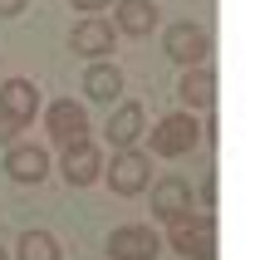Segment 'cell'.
<instances>
[{
	"label": "cell",
	"instance_id": "cell-1",
	"mask_svg": "<svg viewBox=\"0 0 260 260\" xmlns=\"http://www.w3.org/2000/svg\"><path fill=\"white\" fill-rule=\"evenodd\" d=\"M162 44H167V59L187 64V69H202V59L211 54V35H206L202 25H191V20H177Z\"/></svg>",
	"mask_w": 260,
	"mask_h": 260
},
{
	"label": "cell",
	"instance_id": "cell-2",
	"mask_svg": "<svg viewBox=\"0 0 260 260\" xmlns=\"http://www.w3.org/2000/svg\"><path fill=\"white\" fill-rule=\"evenodd\" d=\"M197 138H202L197 118L191 113H172V118H162L157 128H152V152H157V157H182V152L197 147Z\"/></svg>",
	"mask_w": 260,
	"mask_h": 260
},
{
	"label": "cell",
	"instance_id": "cell-3",
	"mask_svg": "<svg viewBox=\"0 0 260 260\" xmlns=\"http://www.w3.org/2000/svg\"><path fill=\"white\" fill-rule=\"evenodd\" d=\"M172 246L182 250L187 260H211L216 255V226L211 216H187L172 226Z\"/></svg>",
	"mask_w": 260,
	"mask_h": 260
},
{
	"label": "cell",
	"instance_id": "cell-4",
	"mask_svg": "<svg viewBox=\"0 0 260 260\" xmlns=\"http://www.w3.org/2000/svg\"><path fill=\"white\" fill-rule=\"evenodd\" d=\"M49 138L54 143H64V147H74V143H88V113H84V103H74V99H59V103H49Z\"/></svg>",
	"mask_w": 260,
	"mask_h": 260
},
{
	"label": "cell",
	"instance_id": "cell-5",
	"mask_svg": "<svg viewBox=\"0 0 260 260\" xmlns=\"http://www.w3.org/2000/svg\"><path fill=\"white\" fill-rule=\"evenodd\" d=\"M157 250H162V241L152 226H118L108 236V255L113 260H152Z\"/></svg>",
	"mask_w": 260,
	"mask_h": 260
},
{
	"label": "cell",
	"instance_id": "cell-6",
	"mask_svg": "<svg viewBox=\"0 0 260 260\" xmlns=\"http://www.w3.org/2000/svg\"><path fill=\"white\" fill-rule=\"evenodd\" d=\"M152 211H157L162 221H187L191 216V187L182 182V177H162L157 187H152Z\"/></svg>",
	"mask_w": 260,
	"mask_h": 260
},
{
	"label": "cell",
	"instance_id": "cell-7",
	"mask_svg": "<svg viewBox=\"0 0 260 260\" xmlns=\"http://www.w3.org/2000/svg\"><path fill=\"white\" fill-rule=\"evenodd\" d=\"M147 172H152V167H147V157L143 152H118L113 157V172H108V187L118 191V197H138V191L147 187Z\"/></svg>",
	"mask_w": 260,
	"mask_h": 260
},
{
	"label": "cell",
	"instance_id": "cell-8",
	"mask_svg": "<svg viewBox=\"0 0 260 260\" xmlns=\"http://www.w3.org/2000/svg\"><path fill=\"white\" fill-rule=\"evenodd\" d=\"M35 99H40V93H35L29 79H5V84H0V113L10 118L15 128H25L29 118H35Z\"/></svg>",
	"mask_w": 260,
	"mask_h": 260
},
{
	"label": "cell",
	"instance_id": "cell-9",
	"mask_svg": "<svg viewBox=\"0 0 260 260\" xmlns=\"http://www.w3.org/2000/svg\"><path fill=\"white\" fill-rule=\"evenodd\" d=\"M103 172V157L93 143H74L64 147V177H69V187H88V182H99Z\"/></svg>",
	"mask_w": 260,
	"mask_h": 260
},
{
	"label": "cell",
	"instance_id": "cell-10",
	"mask_svg": "<svg viewBox=\"0 0 260 260\" xmlns=\"http://www.w3.org/2000/svg\"><path fill=\"white\" fill-rule=\"evenodd\" d=\"M138 138H143V103H118L113 118H108V143L128 152Z\"/></svg>",
	"mask_w": 260,
	"mask_h": 260
},
{
	"label": "cell",
	"instance_id": "cell-11",
	"mask_svg": "<svg viewBox=\"0 0 260 260\" xmlns=\"http://www.w3.org/2000/svg\"><path fill=\"white\" fill-rule=\"evenodd\" d=\"M5 172H10L15 182H40V177L49 172V157H44V147H35V143L10 147V152H5Z\"/></svg>",
	"mask_w": 260,
	"mask_h": 260
},
{
	"label": "cell",
	"instance_id": "cell-12",
	"mask_svg": "<svg viewBox=\"0 0 260 260\" xmlns=\"http://www.w3.org/2000/svg\"><path fill=\"white\" fill-rule=\"evenodd\" d=\"M74 49L88 54V59H103L113 49V25H108V20H79V25H74Z\"/></svg>",
	"mask_w": 260,
	"mask_h": 260
},
{
	"label": "cell",
	"instance_id": "cell-13",
	"mask_svg": "<svg viewBox=\"0 0 260 260\" xmlns=\"http://www.w3.org/2000/svg\"><path fill=\"white\" fill-rule=\"evenodd\" d=\"M177 93H182L187 108H211V103H216V74L206 69V64H202V69H187Z\"/></svg>",
	"mask_w": 260,
	"mask_h": 260
},
{
	"label": "cell",
	"instance_id": "cell-14",
	"mask_svg": "<svg viewBox=\"0 0 260 260\" xmlns=\"http://www.w3.org/2000/svg\"><path fill=\"white\" fill-rule=\"evenodd\" d=\"M84 93L88 99H99V103H113L118 93H123V74L113 69V64H88V74H84Z\"/></svg>",
	"mask_w": 260,
	"mask_h": 260
},
{
	"label": "cell",
	"instance_id": "cell-15",
	"mask_svg": "<svg viewBox=\"0 0 260 260\" xmlns=\"http://www.w3.org/2000/svg\"><path fill=\"white\" fill-rule=\"evenodd\" d=\"M157 25V5L152 0H118V29L123 35H147Z\"/></svg>",
	"mask_w": 260,
	"mask_h": 260
},
{
	"label": "cell",
	"instance_id": "cell-16",
	"mask_svg": "<svg viewBox=\"0 0 260 260\" xmlns=\"http://www.w3.org/2000/svg\"><path fill=\"white\" fill-rule=\"evenodd\" d=\"M20 260H59V241L49 231H25L20 236Z\"/></svg>",
	"mask_w": 260,
	"mask_h": 260
},
{
	"label": "cell",
	"instance_id": "cell-17",
	"mask_svg": "<svg viewBox=\"0 0 260 260\" xmlns=\"http://www.w3.org/2000/svg\"><path fill=\"white\" fill-rule=\"evenodd\" d=\"M25 5H29V0H0V15L10 20V15H20V10H25Z\"/></svg>",
	"mask_w": 260,
	"mask_h": 260
},
{
	"label": "cell",
	"instance_id": "cell-18",
	"mask_svg": "<svg viewBox=\"0 0 260 260\" xmlns=\"http://www.w3.org/2000/svg\"><path fill=\"white\" fill-rule=\"evenodd\" d=\"M15 133H20V128H15V123H10V118H5V113H0V143H5V138H15Z\"/></svg>",
	"mask_w": 260,
	"mask_h": 260
},
{
	"label": "cell",
	"instance_id": "cell-19",
	"mask_svg": "<svg viewBox=\"0 0 260 260\" xmlns=\"http://www.w3.org/2000/svg\"><path fill=\"white\" fill-rule=\"evenodd\" d=\"M74 10H99V5H108V0H69Z\"/></svg>",
	"mask_w": 260,
	"mask_h": 260
},
{
	"label": "cell",
	"instance_id": "cell-20",
	"mask_svg": "<svg viewBox=\"0 0 260 260\" xmlns=\"http://www.w3.org/2000/svg\"><path fill=\"white\" fill-rule=\"evenodd\" d=\"M0 260H5V250H0Z\"/></svg>",
	"mask_w": 260,
	"mask_h": 260
}]
</instances>
